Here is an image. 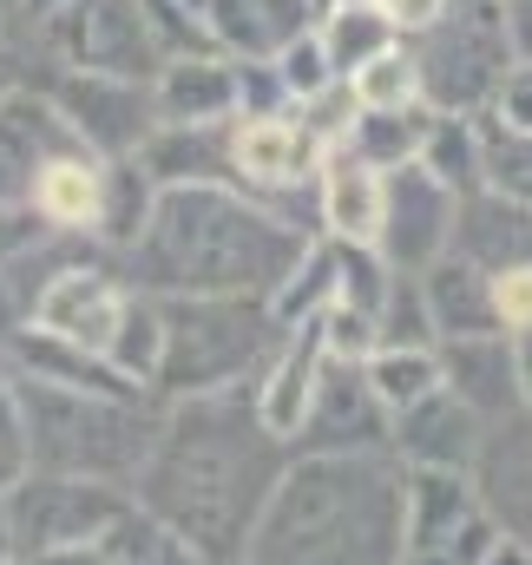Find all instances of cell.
<instances>
[{"instance_id": "cell-46", "label": "cell", "mask_w": 532, "mask_h": 565, "mask_svg": "<svg viewBox=\"0 0 532 565\" xmlns=\"http://www.w3.org/2000/svg\"><path fill=\"white\" fill-rule=\"evenodd\" d=\"M20 473H26V454H20V440H0V493H7Z\"/></svg>"}, {"instance_id": "cell-27", "label": "cell", "mask_w": 532, "mask_h": 565, "mask_svg": "<svg viewBox=\"0 0 532 565\" xmlns=\"http://www.w3.org/2000/svg\"><path fill=\"white\" fill-rule=\"evenodd\" d=\"M99 546H106L113 565H204L191 553L184 533H171V526H164L151 507H138V500H126V513L99 533Z\"/></svg>"}, {"instance_id": "cell-26", "label": "cell", "mask_w": 532, "mask_h": 565, "mask_svg": "<svg viewBox=\"0 0 532 565\" xmlns=\"http://www.w3.org/2000/svg\"><path fill=\"white\" fill-rule=\"evenodd\" d=\"M316 33H322V53H329L336 79H349L355 66H369L375 53H389V46H395V20H389L375 0H336V7H329V20H322Z\"/></svg>"}, {"instance_id": "cell-19", "label": "cell", "mask_w": 532, "mask_h": 565, "mask_svg": "<svg viewBox=\"0 0 532 565\" xmlns=\"http://www.w3.org/2000/svg\"><path fill=\"white\" fill-rule=\"evenodd\" d=\"M151 106H158V126H217V119H237V60H224V53L164 60L158 79H151Z\"/></svg>"}, {"instance_id": "cell-5", "label": "cell", "mask_w": 532, "mask_h": 565, "mask_svg": "<svg viewBox=\"0 0 532 565\" xmlns=\"http://www.w3.org/2000/svg\"><path fill=\"white\" fill-rule=\"evenodd\" d=\"M158 309H164V362L151 395L164 402L251 388L289 335L264 296H158Z\"/></svg>"}, {"instance_id": "cell-48", "label": "cell", "mask_w": 532, "mask_h": 565, "mask_svg": "<svg viewBox=\"0 0 532 565\" xmlns=\"http://www.w3.org/2000/svg\"><path fill=\"white\" fill-rule=\"evenodd\" d=\"M7 93H13V79H7V73H0V99H7Z\"/></svg>"}, {"instance_id": "cell-41", "label": "cell", "mask_w": 532, "mask_h": 565, "mask_svg": "<svg viewBox=\"0 0 532 565\" xmlns=\"http://www.w3.org/2000/svg\"><path fill=\"white\" fill-rule=\"evenodd\" d=\"M507 40H513V60L532 66V0H507Z\"/></svg>"}, {"instance_id": "cell-44", "label": "cell", "mask_w": 532, "mask_h": 565, "mask_svg": "<svg viewBox=\"0 0 532 565\" xmlns=\"http://www.w3.org/2000/svg\"><path fill=\"white\" fill-rule=\"evenodd\" d=\"M480 565H532V546H526V540H513V533H500V540H493V553H487Z\"/></svg>"}, {"instance_id": "cell-45", "label": "cell", "mask_w": 532, "mask_h": 565, "mask_svg": "<svg viewBox=\"0 0 532 565\" xmlns=\"http://www.w3.org/2000/svg\"><path fill=\"white\" fill-rule=\"evenodd\" d=\"M513 355H520V408L532 415V329L513 335Z\"/></svg>"}, {"instance_id": "cell-15", "label": "cell", "mask_w": 532, "mask_h": 565, "mask_svg": "<svg viewBox=\"0 0 532 565\" xmlns=\"http://www.w3.org/2000/svg\"><path fill=\"white\" fill-rule=\"evenodd\" d=\"M447 250L467 257V264H480L487 277H493V270H520V264H532V204L493 191V184L460 191Z\"/></svg>"}, {"instance_id": "cell-9", "label": "cell", "mask_w": 532, "mask_h": 565, "mask_svg": "<svg viewBox=\"0 0 532 565\" xmlns=\"http://www.w3.org/2000/svg\"><path fill=\"white\" fill-rule=\"evenodd\" d=\"M53 46L73 60V73H106V79H158L164 66L138 0H66L53 13Z\"/></svg>"}, {"instance_id": "cell-34", "label": "cell", "mask_w": 532, "mask_h": 565, "mask_svg": "<svg viewBox=\"0 0 532 565\" xmlns=\"http://www.w3.org/2000/svg\"><path fill=\"white\" fill-rule=\"evenodd\" d=\"M474 119H480V184L532 204V132H513L487 113H474Z\"/></svg>"}, {"instance_id": "cell-50", "label": "cell", "mask_w": 532, "mask_h": 565, "mask_svg": "<svg viewBox=\"0 0 532 565\" xmlns=\"http://www.w3.org/2000/svg\"><path fill=\"white\" fill-rule=\"evenodd\" d=\"M237 565H244V559H237Z\"/></svg>"}, {"instance_id": "cell-8", "label": "cell", "mask_w": 532, "mask_h": 565, "mask_svg": "<svg viewBox=\"0 0 532 565\" xmlns=\"http://www.w3.org/2000/svg\"><path fill=\"white\" fill-rule=\"evenodd\" d=\"M289 454H395V415H389L382 395L369 388L362 362L322 355L309 415L296 427Z\"/></svg>"}, {"instance_id": "cell-6", "label": "cell", "mask_w": 532, "mask_h": 565, "mask_svg": "<svg viewBox=\"0 0 532 565\" xmlns=\"http://www.w3.org/2000/svg\"><path fill=\"white\" fill-rule=\"evenodd\" d=\"M414 66L434 113H487L500 79L520 66L507 40V0H447V13L421 33Z\"/></svg>"}, {"instance_id": "cell-22", "label": "cell", "mask_w": 532, "mask_h": 565, "mask_svg": "<svg viewBox=\"0 0 532 565\" xmlns=\"http://www.w3.org/2000/svg\"><path fill=\"white\" fill-rule=\"evenodd\" d=\"M46 231H73V237H93L99 231V204H106V158L86 151V145H66L40 164L33 178V198H26Z\"/></svg>"}, {"instance_id": "cell-1", "label": "cell", "mask_w": 532, "mask_h": 565, "mask_svg": "<svg viewBox=\"0 0 532 565\" xmlns=\"http://www.w3.org/2000/svg\"><path fill=\"white\" fill-rule=\"evenodd\" d=\"M283 467L289 440L257 422L251 388L184 395L158 415L132 500L151 507L171 533H184L204 565H237Z\"/></svg>"}, {"instance_id": "cell-31", "label": "cell", "mask_w": 532, "mask_h": 565, "mask_svg": "<svg viewBox=\"0 0 532 565\" xmlns=\"http://www.w3.org/2000/svg\"><path fill=\"white\" fill-rule=\"evenodd\" d=\"M362 375H369V388L382 395V408L401 415V408H414L421 395H434L440 388V355L434 349H375L369 362H362Z\"/></svg>"}, {"instance_id": "cell-4", "label": "cell", "mask_w": 532, "mask_h": 565, "mask_svg": "<svg viewBox=\"0 0 532 565\" xmlns=\"http://www.w3.org/2000/svg\"><path fill=\"white\" fill-rule=\"evenodd\" d=\"M13 388H20L26 467L86 473V480H113V487L138 480L151 434H158V408L145 395H93V388H60V382H33V375H13Z\"/></svg>"}, {"instance_id": "cell-20", "label": "cell", "mask_w": 532, "mask_h": 565, "mask_svg": "<svg viewBox=\"0 0 532 565\" xmlns=\"http://www.w3.org/2000/svg\"><path fill=\"white\" fill-rule=\"evenodd\" d=\"M322 329H316V316L309 322H296L289 335H283V349L264 362V375L251 382V402H257V422L269 434H283V440H296V427L309 415V395H316V375H322Z\"/></svg>"}, {"instance_id": "cell-42", "label": "cell", "mask_w": 532, "mask_h": 565, "mask_svg": "<svg viewBox=\"0 0 532 565\" xmlns=\"http://www.w3.org/2000/svg\"><path fill=\"white\" fill-rule=\"evenodd\" d=\"M20 565H113V559H106L99 540H86V546H60V553H40V559H20Z\"/></svg>"}, {"instance_id": "cell-36", "label": "cell", "mask_w": 532, "mask_h": 565, "mask_svg": "<svg viewBox=\"0 0 532 565\" xmlns=\"http://www.w3.org/2000/svg\"><path fill=\"white\" fill-rule=\"evenodd\" d=\"M269 60H276V73H283V86H289V99H296V106L336 86V66H329V53H322V33H316V26H309V33H296L289 46H276Z\"/></svg>"}, {"instance_id": "cell-21", "label": "cell", "mask_w": 532, "mask_h": 565, "mask_svg": "<svg viewBox=\"0 0 532 565\" xmlns=\"http://www.w3.org/2000/svg\"><path fill=\"white\" fill-rule=\"evenodd\" d=\"M480 487L474 473L454 467H407V553L401 559H434L454 546V533L480 513Z\"/></svg>"}, {"instance_id": "cell-18", "label": "cell", "mask_w": 532, "mask_h": 565, "mask_svg": "<svg viewBox=\"0 0 532 565\" xmlns=\"http://www.w3.org/2000/svg\"><path fill=\"white\" fill-rule=\"evenodd\" d=\"M382 171L349 151V145H329L322 164H316V211H322V237L336 244H375L382 237Z\"/></svg>"}, {"instance_id": "cell-23", "label": "cell", "mask_w": 532, "mask_h": 565, "mask_svg": "<svg viewBox=\"0 0 532 565\" xmlns=\"http://www.w3.org/2000/svg\"><path fill=\"white\" fill-rule=\"evenodd\" d=\"M421 296H427V316H434V335H487L500 329V309H493V277L467 257H434L421 270Z\"/></svg>"}, {"instance_id": "cell-47", "label": "cell", "mask_w": 532, "mask_h": 565, "mask_svg": "<svg viewBox=\"0 0 532 565\" xmlns=\"http://www.w3.org/2000/svg\"><path fill=\"white\" fill-rule=\"evenodd\" d=\"M0 559H13V526H7V493H0Z\"/></svg>"}, {"instance_id": "cell-3", "label": "cell", "mask_w": 532, "mask_h": 565, "mask_svg": "<svg viewBox=\"0 0 532 565\" xmlns=\"http://www.w3.org/2000/svg\"><path fill=\"white\" fill-rule=\"evenodd\" d=\"M407 460L401 454H289L244 565H401Z\"/></svg>"}, {"instance_id": "cell-25", "label": "cell", "mask_w": 532, "mask_h": 565, "mask_svg": "<svg viewBox=\"0 0 532 565\" xmlns=\"http://www.w3.org/2000/svg\"><path fill=\"white\" fill-rule=\"evenodd\" d=\"M427 126H434V106H427V99H421V106H395V113H362V106H355L349 132H342L336 145L362 151L375 171H395V164H407V158H421Z\"/></svg>"}, {"instance_id": "cell-17", "label": "cell", "mask_w": 532, "mask_h": 565, "mask_svg": "<svg viewBox=\"0 0 532 565\" xmlns=\"http://www.w3.org/2000/svg\"><path fill=\"white\" fill-rule=\"evenodd\" d=\"M66 145H79V139H73V126L60 119V106L13 86V93L0 99V204H26L40 164H46L53 151H66Z\"/></svg>"}, {"instance_id": "cell-49", "label": "cell", "mask_w": 532, "mask_h": 565, "mask_svg": "<svg viewBox=\"0 0 532 565\" xmlns=\"http://www.w3.org/2000/svg\"><path fill=\"white\" fill-rule=\"evenodd\" d=\"M0 565H20V559H0Z\"/></svg>"}, {"instance_id": "cell-14", "label": "cell", "mask_w": 532, "mask_h": 565, "mask_svg": "<svg viewBox=\"0 0 532 565\" xmlns=\"http://www.w3.org/2000/svg\"><path fill=\"white\" fill-rule=\"evenodd\" d=\"M329 145L316 139L302 119L264 113V119H231V178H244L251 191H289L309 184Z\"/></svg>"}, {"instance_id": "cell-11", "label": "cell", "mask_w": 532, "mask_h": 565, "mask_svg": "<svg viewBox=\"0 0 532 565\" xmlns=\"http://www.w3.org/2000/svg\"><path fill=\"white\" fill-rule=\"evenodd\" d=\"M126 309H132V282L126 277H113L99 264H60L53 277L33 289L26 322L46 329V335H60V342H73V349L106 355L113 335H119V322H126Z\"/></svg>"}, {"instance_id": "cell-28", "label": "cell", "mask_w": 532, "mask_h": 565, "mask_svg": "<svg viewBox=\"0 0 532 565\" xmlns=\"http://www.w3.org/2000/svg\"><path fill=\"white\" fill-rule=\"evenodd\" d=\"M151 204H158V178L138 164V151L132 158H106V204H99V231L93 237H106L113 250H132Z\"/></svg>"}, {"instance_id": "cell-30", "label": "cell", "mask_w": 532, "mask_h": 565, "mask_svg": "<svg viewBox=\"0 0 532 565\" xmlns=\"http://www.w3.org/2000/svg\"><path fill=\"white\" fill-rule=\"evenodd\" d=\"M106 362H113L132 388H145V395H151L158 362H164V309H158V296L132 289V309H126V322H119V335H113Z\"/></svg>"}, {"instance_id": "cell-2", "label": "cell", "mask_w": 532, "mask_h": 565, "mask_svg": "<svg viewBox=\"0 0 532 565\" xmlns=\"http://www.w3.org/2000/svg\"><path fill=\"white\" fill-rule=\"evenodd\" d=\"M309 237L244 198L224 178L204 184H158V204L126 250L132 289L145 296H264L296 270Z\"/></svg>"}, {"instance_id": "cell-43", "label": "cell", "mask_w": 532, "mask_h": 565, "mask_svg": "<svg viewBox=\"0 0 532 565\" xmlns=\"http://www.w3.org/2000/svg\"><path fill=\"white\" fill-rule=\"evenodd\" d=\"M0 440H20V388L7 362H0Z\"/></svg>"}, {"instance_id": "cell-12", "label": "cell", "mask_w": 532, "mask_h": 565, "mask_svg": "<svg viewBox=\"0 0 532 565\" xmlns=\"http://www.w3.org/2000/svg\"><path fill=\"white\" fill-rule=\"evenodd\" d=\"M60 119L73 126V139L99 158H132L138 145L158 132V106L145 79H106V73H73L53 86Z\"/></svg>"}, {"instance_id": "cell-38", "label": "cell", "mask_w": 532, "mask_h": 565, "mask_svg": "<svg viewBox=\"0 0 532 565\" xmlns=\"http://www.w3.org/2000/svg\"><path fill=\"white\" fill-rule=\"evenodd\" d=\"M493 309H500V329L507 335H526L532 329V264L493 270Z\"/></svg>"}, {"instance_id": "cell-29", "label": "cell", "mask_w": 532, "mask_h": 565, "mask_svg": "<svg viewBox=\"0 0 532 565\" xmlns=\"http://www.w3.org/2000/svg\"><path fill=\"white\" fill-rule=\"evenodd\" d=\"M329 302H336V237H309V250L296 257V270L269 289V316L283 329H296V322L322 316Z\"/></svg>"}, {"instance_id": "cell-10", "label": "cell", "mask_w": 532, "mask_h": 565, "mask_svg": "<svg viewBox=\"0 0 532 565\" xmlns=\"http://www.w3.org/2000/svg\"><path fill=\"white\" fill-rule=\"evenodd\" d=\"M382 237L375 250L389 257V270H427L434 257H447V237H454V204L460 191L440 184L421 158H407L395 171H382Z\"/></svg>"}, {"instance_id": "cell-13", "label": "cell", "mask_w": 532, "mask_h": 565, "mask_svg": "<svg viewBox=\"0 0 532 565\" xmlns=\"http://www.w3.org/2000/svg\"><path fill=\"white\" fill-rule=\"evenodd\" d=\"M434 355H440V388L460 395L480 422H513V415H526V408H520V355H513V335H507V329L447 335V342H434Z\"/></svg>"}, {"instance_id": "cell-35", "label": "cell", "mask_w": 532, "mask_h": 565, "mask_svg": "<svg viewBox=\"0 0 532 565\" xmlns=\"http://www.w3.org/2000/svg\"><path fill=\"white\" fill-rule=\"evenodd\" d=\"M375 329H382L389 349H434V342H440L414 270H395V277H389V296H382V309H375ZM382 342H375V349H382Z\"/></svg>"}, {"instance_id": "cell-32", "label": "cell", "mask_w": 532, "mask_h": 565, "mask_svg": "<svg viewBox=\"0 0 532 565\" xmlns=\"http://www.w3.org/2000/svg\"><path fill=\"white\" fill-rule=\"evenodd\" d=\"M421 164L454 184V191H474L480 184V119L474 113H434L427 145H421Z\"/></svg>"}, {"instance_id": "cell-7", "label": "cell", "mask_w": 532, "mask_h": 565, "mask_svg": "<svg viewBox=\"0 0 532 565\" xmlns=\"http://www.w3.org/2000/svg\"><path fill=\"white\" fill-rule=\"evenodd\" d=\"M132 487L113 480H86V473H46L26 467L7 487V526H13V559H40L60 546H86L99 540L119 513H126Z\"/></svg>"}, {"instance_id": "cell-24", "label": "cell", "mask_w": 532, "mask_h": 565, "mask_svg": "<svg viewBox=\"0 0 532 565\" xmlns=\"http://www.w3.org/2000/svg\"><path fill=\"white\" fill-rule=\"evenodd\" d=\"M138 164L158 184H204V178L231 184V119H217V126H158L138 145Z\"/></svg>"}, {"instance_id": "cell-16", "label": "cell", "mask_w": 532, "mask_h": 565, "mask_svg": "<svg viewBox=\"0 0 532 565\" xmlns=\"http://www.w3.org/2000/svg\"><path fill=\"white\" fill-rule=\"evenodd\" d=\"M480 447H487V422H480L460 395H447V388L421 395L414 408L395 415V454L407 467H454V473H474Z\"/></svg>"}, {"instance_id": "cell-40", "label": "cell", "mask_w": 532, "mask_h": 565, "mask_svg": "<svg viewBox=\"0 0 532 565\" xmlns=\"http://www.w3.org/2000/svg\"><path fill=\"white\" fill-rule=\"evenodd\" d=\"M389 20H395V33H427L440 13H447V0H375Z\"/></svg>"}, {"instance_id": "cell-33", "label": "cell", "mask_w": 532, "mask_h": 565, "mask_svg": "<svg viewBox=\"0 0 532 565\" xmlns=\"http://www.w3.org/2000/svg\"><path fill=\"white\" fill-rule=\"evenodd\" d=\"M349 93H355V106H362V113L421 106V66H414V53H407V46H389V53H375L369 66H355V73H349Z\"/></svg>"}, {"instance_id": "cell-39", "label": "cell", "mask_w": 532, "mask_h": 565, "mask_svg": "<svg viewBox=\"0 0 532 565\" xmlns=\"http://www.w3.org/2000/svg\"><path fill=\"white\" fill-rule=\"evenodd\" d=\"M487 119H500V126H513V132H532V66H513V73L500 79Z\"/></svg>"}, {"instance_id": "cell-37", "label": "cell", "mask_w": 532, "mask_h": 565, "mask_svg": "<svg viewBox=\"0 0 532 565\" xmlns=\"http://www.w3.org/2000/svg\"><path fill=\"white\" fill-rule=\"evenodd\" d=\"M316 329H322V349H329V355H342V362H369V355H375V342H382L375 316H369V309H355V302H342V296L316 316Z\"/></svg>"}]
</instances>
